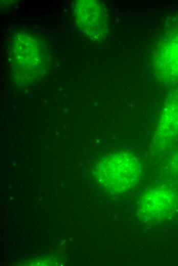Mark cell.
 <instances>
[{
  "label": "cell",
  "instance_id": "6da1fadb",
  "mask_svg": "<svg viewBox=\"0 0 178 266\" xmlns=\"http://www.w3.org/2000/svg\"><path fill=\"white\" fill-rule=\"evenodd\" d=\"M49 47L38 36L30 33L17 34L10 50V60L15 81L28 84L40 79L47 71Z\"/></svg>",
  "mask_w": 178,
  "mask_h": 266
},
{
  "label": "cell",
  "instance_id": "277c9868",
  "mask_svg": "<svg viewBox=\"0 0 178 266\" xmlns=\"http://www.w3.org/2000/svg\"><path fill=\"white\" fill-rule=\"evenodd\" d=\"M174 198L173 192L168 187L152 188L144 194L140 202L141 215L150 222L162 218L171 211Z\"/></svg>",
  "mask_w": 178,
  "mask_h": 266
},
{
  "label": "cell",
  "instance_id": "8992f818",
  "mask_svg": "<svg viewBox=\"0 0 178 266\" xmlns=\"http://www.w3.org/2000/svg\"><path fill=\"white\" fill-rule=\"evenodd\" d=\"M159 53L160 79L166 83L178 81V31L163 40Z\"/></svg>",
  "mask_w": 178,
  "mask_h": 266
},
{
  "label": "cell",
  "instance_id": "5b68a950",
  "mask_svg": "<svg viewBox=\"0 0 178 266\" xmlns=\"http://www.w3.org/2000/svg\"><path fill=\"white\" fill-rule=\"evenodd\" d=\"M178 137V89L167 98L156 129L155 139L161 146H167Z\"/></svg>",
  "mask_w": 178,
  "mask_h": 266
},
{
  "label": "cell",
  "instance_id": "7a4b0ae2",
  "mask_svg": "<svg viewBox=\"0 0 178 266\" xmlns=\"http://www.w3.org/2000/svg\"><path fill=\"white\" fill-rule=\"evenodd\" d=\"M141 172L136 156L130 152H119L106 156L98 163L96 176L103 188L121 193L137 185Z\"/></svg>",
  "mask_w": 178,
  "mask_h": 266
},
{
  "label": "cell",
  "instance_id": "3957f363",
  "mask_svg": "<svg viewBox=\"0 0 178 266\" xmlns=\"http://www.w3.org/2000/svg\"><path fill=\"white\" fill-rule=\"evenodd\" d=\"M75 21L79 29L91 39H103L107 31V17L102 3L96 1H75L73 6Z\"/></svg>",
  "mask_w": 178,
  "mask_h": 266
}]
</instances>
